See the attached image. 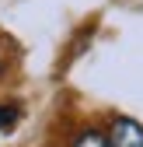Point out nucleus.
Listing matches in <instances>:
<instances>
[{
    "mask_svg": "<svg viewBox=\"0 0 143 147\" xmlns=\"http://www.w3.org/2000/svg\"><path fill=\"white\" fill-rule=\"evenodd\" d=\"M108 147H143V126L129 116H119L108 130Z\"/></svg>",
    "mask_w": 143,
    "mask_h": 147,
    "instance_id": "1",
    "label": "nucleus"
},
{
    "mask_svg": "<svg viewBox=\"0 0 143 147\" xmlns=\"http://www.w3.org/2000/svg\"><path fill=\"white\" fill-rule=\"evenodd\" d=\"M74 147H108V137L98 133V130H80L74 137Z\"/></svg>",
    "mask_w": 143,
    "mask_h": 147,
    "instance_id": "2",
    "label": "nucleus"
},
{
    "mask_svg": "<svg viewBox=\"0 0 143 147\" xmlns=\"http://www.w3.org/2000/svg\"><path fill=\"white\" fill-rule=\"evenodd\" d=\"M17 116H21V112H17V105H4V102H0V130L14 126V123H17Z\"/></svg>",
    "mask_w": 143,
    "mask_h": 147,
    "instance_id": "3",
    "label": "nucleus"
}]
</instances>
